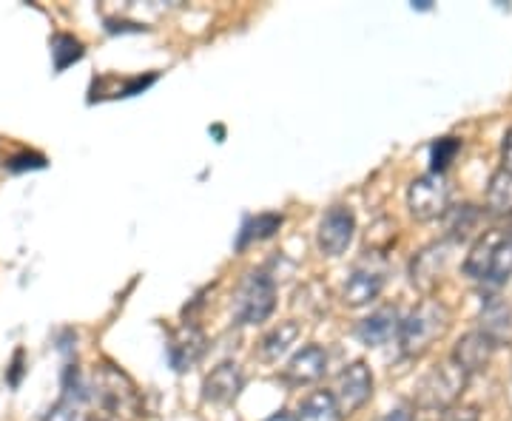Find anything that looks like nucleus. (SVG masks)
<instances>
[{
  "label": "nucleus",
  "mask_w": 512,
  "mask_h": 421,
  "mask_svg": "<svg viewBox=\"0 0 512 421\" xmlns=\"http://www.w3.org/2000/svg\"><path fill=\"white\" fill-rule=\"evenodd\" d=\"M464 274L487 288H498L512 276V234L487 231L476 239L464 259Z\"/></svg>",
  "instance_id": "obj_1"
},
{
  "label": "nucleus",
  "mask_w": 512,
  "mask_h": 421,
  "mask_svg": "<svg viewBox=\"0 0 512 421\" xmlns=\"http://www.w3.org/2000/svg\"><path fill=\"white\" fill-rule=\"evenodd\" d=\"M450 328V313L436 299H424L413 311L402 319L399 328V345L404 356H424L427 350L439 342L441 336Z\"/></svg>",
  "instance_id": "obj_2"
},
{
  "label": "nucleus",
  "mask_w": 512,
  "mask_h": 421,
  "mask_svg": "<svg viewBox=\"0 0 512 421\" xmlns=\"http://www.w3.org/2000/svg\"><path fill=\"white\" fill-rule=\"evenodd\" d=\"M276 308V282L265 271H251L234 293V316L242 325L265 322Z\"/></svg>",
  "instance_id": "obj_3"
},
{
  "label": "nucleus",
  "mask_w": 512,
  "mask_h": 421,
  "mask_svg": "<svg viewBox=\"0 0 512 421\" xmlns=\"http://www.w3.org/2000/svg\"><path fill=\"white\" fill-rule=\"evenodd\" d=\"M467 379H470V376H467L453 359L441 362V365L436 367V370H430L427 379L421 382L419 404L421 407H433V410H436V407H439V410L453 407V404H458V396L464 393Z\"/></svg>",
  "instance_id": "obj_4"
},
{
  "label": "nucleus",
  "mask_w": 512,
  "mask_h": 421,
  "mask_svg": "<svg viewBox=\"0 0 512 421\" xmlns=\"http://www.w3.org/2000/svg\"><path fill=\"white\" fill-rule=\"evenodd\" d=\"M447 205H450V185L444 180V174L430 171L424 177H416L407 188V208L416 220H439L447 214Z\"/></svg>",
  "instance_id": "obj_5"
},
{
  "label": "nucleus",
  "mask_w": 512,
  "mask_h": 421,
  "mask_svg": "<svg viewBox=\"0 0 512 421\" xmlns=\"http://www.w3.org/2000/svg\"><path fill=\"white\" fill-rule=\"evenodd\" d=\"M356 234V214L348 205H333L325 211L316 231V245L325 257H342Z\"/></svg>",
  "instance_id": "obj_6"
},
{
  "label": "nucleus",
  "mask_w": 512,
  "mask_h": 421,
  "mask_svg": "<svg viewBox=\"0 0 512 421\" xmlns=\"http://www.w3.org/2000/svg\"><path fill=\"white\" fill-rule=\"evenodd\" d=\"M333 396H336V404H339L342 416H350V413L362 410L367 404V399L373 396V373H370V367H367L362 359H359V362H350V365L339 373Z\"/></svg>",
  "instance_id": "obj_7"
},
{
  "label": "nucleus",
  "mask_w": 512,
  "mask_h": 421,
  "mask_svg": "<svg viewBox=\"0 0 512 421\" xmlns=\"http://www.w3.org/2000/svg\"><path fill=\"white\" fill-rule=\"evenodd\" d=\"M384 288V268L373 265V262H359L350 271L348 282L342 288V302L348 308H365L373 299H379Z\"/></svg>",
  "instance_id": "obj_8"
},
{
  "label": "nucleus",
  "mask_w": 512,
  "mask_h": 421,
  "mask_svg": "<svg viewBox=\"0 0 512 421\" xmlns=\"http://www.w3.org/2000/svg\"><path fill=\"white\" fill-rule=\"evenodd\" d=\"M97 393H100V402L106 410H111L114 416H126V413H137L140 410V396L134 385L128 382L126 376L114 367H106L103 376H100V385H97Z\"/></svg>",
  "instance_id": "obj_9"
},
{
  "label": "nucleus",
  "mask_w": 512,
  "mask_h": 421,
  "mask_svg": "<svg viewBox=\"0 0 512 421\" xmlns=\"http://www.w3.org/2000/svg\"><path fill=\"white\" fill-rule=\"evenodd\" d=\"M245 387V373L237 362H222L217 365L202 385V399L211 404H231L237 402V396Z\"/></svg>",
  "instance_id": "obj_10"
},
{
  "label": "nucleus",
  "mask_w": 512,
  "mask_h": 421,
  "mask_svg": "<svg viewBox=\"0 0 512 421\" xmlns=\"http://www.w3.org/2000/svg\"><path fill=\"white\" fill-rule=\"evenodd\" d=\"M325 370H328V350L322 345H305L299 353H293V359L282 370V376L288 385L302 387L319 382L325 376Z\"/></svg>",
  "instance_id": "obj_11"
},
{
  "label": "nucleus",
  "mask_w": 512,
  "mask_h": 421,
  "mask_svg": "<svg viewBox=\"0 0 512 421\" xmlns=\"http://www.w3.org/2000/svg\"><path fill=\"white\" fill-rule=\"evenodd\" d=\"M450 251H453V239H444L436 245H427L419 257L413 259V268H410V279L413 285H419L421 291H430L444 274L447 262H450Z\"/></svg>",
  "instance_id": "obj_12"
},
{
  "label": "nucleus",
  "mask_w": 512,
  "mask_h": 421,
  "mask_svg": "<svg viewBox=\"0 0 512 421\" xmlns=\"http://www.w3.org/2000/svg\"><path fill=\"white\" fill-rule=\"evenodd\" d=\"M493 350H495V342L487 336V333H481V330H470V333H464V336L458 339L450 359H453V362H456L467 376H473V373H478V370H484V367L490 365Z\"/></svg>",
  "instance_id": "obj_13"
},
{
  "label": "nucleus",
  "mask_w": 512,
  "mask_h": 421,
  "mask_svg": "<svg viewBox=\"0 0 512 421\" xmlns=\"http://www.w3.org/2000/svg\"><path fill=\"white\" fill-rule=\"evenodd\" d=\"M399 328H402L399 311L396 308H382V311L365 316L356 325V336H359V342L367 345V348H382L387 342L399 339Z\"/></svg>",
  "instance_id": "obj_14"
},
{
  "label": "nucleus",
  "mask_w": 512,
  "mask_h": 421,
  "mask_svg": "<svg viewBox=\"0 0 512 421\" xmlns=\"http://www.w3.org/2000/svg\"><path fill=\"white\" fill-rule=\"evenodd\" d=\"M202 353H205V336H202L200 328L183 325V328L171 336L168 359H171L174 370H180V373H183V370H191V367L202 359Z\"/></svg>",
  "instance_id": "obj_15"
},
{
  "label": "nucleus",
  "mask_w": 512,
  "mask_h": 421,
  "mask_svg": "<svg viewBox=\"0 0 512 421\" xmlns=\"http://www.w3.org/2000/svg\"><path fill=\"white\" fill-rule=\"evenodd\" d=\"M296 421H342V410L336 404L333 390H313L311 396H305V402L299 404V410L293 413Z\"/></svg>",
  "instance_id": "obj_16"
},
{
  "label": "nucleus",
  "mask_w": 512,
  "mask_h": 421,
  "mask_svg": "<svg viewBox=\"0 0 512 421\" xmlns=\"http://www.w3.org/2000/svg\"><path fill=\"white\" fill-rule=\"evenodd\" d=\"M510 328L512 325L507 302H501L498 296H493V299L484 305V311H481V333H487L495 342V348H498L504 339H510Z\"/></svg>",
  "instance_id": "obj_17"
},
{
  "label": "nucleus",
  "mask_w": 512,
  "mask_h": 421,
  "mask_svg": "<svg viewBox=\"0 0 512 421\" xmlns=\"http://www.w3.org/2000/svg\"><path fill=\"white\" fill-rule=\"evenodd\" d=\"M282 214H274V211H268V214H256L251 220L242 225V231H239L237 239V248H248L251 242H262V239H271L282 228Z\"/></svg>",
  "instance_id": "obj_18"
},
{
  "label": "nucleus",
  "mask_w": 512,
  "mask_h": 421,
  "mask_svg": "<svg viewBox=\"0 0 512 421\" xmlns=\"http://www.w3.org/2000/svg\"><path fill=\"white\" fill-rule=\"evenodd\" d=\"M487 208L490 214H512V174L510 171H495L487 185Z\"/></svg>",
  "instance_id": "obj_19"
},
{
  "label": "nucleus",
  "mask_w": 512,
  "mask_h": 421,
  "mask_svg": "<svg viewBox=\"0 0 512 421\" xmlns=\"http://www.w3.org/2000/svg\"><path fill=\"white\" fill-rule=\"evenodd\" d=\"M296 339H299V325H296V322H282L279 328H274L265 339H262V353H265V359H279V356H285Z\"/></svg>",
  "instance_id": "obj_20"
},
{
  "label": "nucleus",
  "mask_w": 512,
  "mask_h": 421,
  "mask_svg": "<svg viewBox=\"0 0 512 421\" xmlns=\"http://www.w3.org/2000/svg\"><path fill=\"white\" fill-rule=\"evenodd\" d=\"M83 43L72 35H55L52 37V57H55V69L57 72H63L66 66H72L77 63L80 57H83Z\"/></svg>",
  "instance_id": "obj_21"
},
{
  "label": "nucleus",
  "mask_w": 512,
  "mask_h": 421,
  "mask_svg": "<svg viewBox=\"0 0 512 421\" xmlns=\"http://www.w3.org/2000/svg\"><path fill=\"white\" fill-rule=\"evenodd\" d=\"M447 231H450V239L453 242H461V239L467 237L473 228H476L478 222V211L473 208V205H458V208H447Z\"/></svg>",
  "instance_id": "obj_22"
},
{
  "label": "nucleus",
  "mask_w": 512,
  "mask_h": 421,
  "mask_svg": "<svg viewBox=\"0 0 512 421\" xmlns=\"http://www.w3.org/2000/svg\"><path fill=\"white\" fill-rule=\"evenodd\" d=\"M458 151H461V140L458 137H441V140H436L430 146V171L433 174H444L450 168V163L458 157Z\"/></svg>",
  "instance_id": "obj_23"
},
{
  "label": "nucleus",
  "mask_w": 512,
  "mask_h": 421,
  "mask_svg": "<svg viewBox=\"0 0 512 421\" xmlns=\"http://www.w3.org/2000/svg\"><path fill=\"white\" fill-rule=\"evenodd\" d=\"M441 421H481L476 404H453L441 410Z\"/></svg>",
  "instance_id": "obj_24"
},
{
  "label": "nucleus",
  "mask_w": 512,
  "mask_h": 421,
  "mask_svg": "<svg viewBox=\"0 0 512 421\" xmlns=\"http://www.w3.org/2000/svg\"><path fill=\"white\" fill-rule=\"evenodd\" d=\"M77 407H74L72 399H63V402L57 404L55 410H49V416L43 421H77Z\"/></svg>",
  "instance_id": "obj_25"
},
{
  "label": "nucleus",
  "mask_w": 512,
  "mask_h": 421,
  "mask_svg": "<svg viewBox=\"0 0 512 421\" xmlns=\"http://www.w3.org/2000/svg\"><path fill=\"white\" fill-rule=\"evenodd\" d=\"M376 421H413V407H410V404H399V407L382 413Z\"/></svg>",
  "instance_id": "obj_26"
},
{
  "label": "nucleus",
  "mask_w": 512,
  "mask_h": 421,
  "mask_svg": "<svg viewBox=\"0 0 512 421\" xmlns=\"http://www.w3.org/2000/svg\"><path fill=\"white\" fill-rule=\"evenodd\" d=\"M501 168L512 174V131L504 137V146H501Z\"/></svg>",
  "instance_id": "obj_27"
},
{
  "label": "nucleus",
  "mask_w": 512,
  "mask_h": 421,
  "mask_svg": "<svg viewBox=\"0 0 512 421\" xmlns=\"http://www.w3.org/2000/svg\"><path fill=\"white\" fill-rule=\"evenodd\" d=\"M265 421H296V416H293L291 410H279V413H274L271 419H265Z\"/></svg>",
  "instance_id": "obj_28"
},
{
  "label": "nucleus",
  "mask_w": 512,
  "mask_h": 421,
  "mask_svg": "<svg viewBox=\"0 0 512 421\" xmlns=\"http://www.w3.org/2000/svg\"><path fill=\"white\" fill-rule=\"evenodd\" d=\"M510 234H512V214H510Z\"/></svg>",
  "instance_id": "obj_29"
}]
</instances>
